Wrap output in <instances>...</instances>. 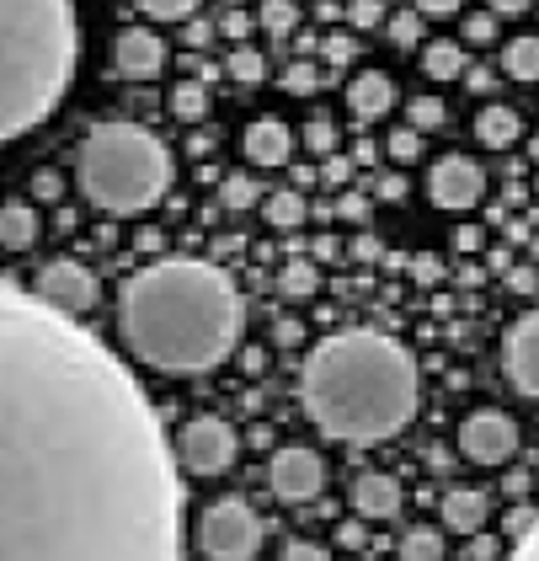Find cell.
Wrapping results in <instances>:
<instances>
[{
    "label": "cell",
    "mask_w": 539,
    "mask_h": 561,
    "mask_svg": "<svg viewBox=\"0 0 539 561\" xmlns=\"http://www.w3.org/2000/svg\"><path fill=\"white\" fill-rule=\"evenodd\" d=\"M150 396L76 316L0 284V561H182Z\"/></svg>",
    "instance_id": "obj_1"
},
{
    "label": "cell",
    "mask_w": 539,
    "mask_h": 561,
    "mask_svg": "<svg viewBox=\"0 0 539 561\" xmlns=\"http://www.w3.org/2000/svg\"><path fill=\"white\" fill-rule=\"evenodd\" d=\"M124 343L161 375H208L219 369L246 327V305L225 267L198 257H167L139 267L118 300Z\"/></svg>",
    "instance_id": "obj_2"
},
{
    "label": "cell",
    "mask_w": 539,
    "mask_h": 561,
    "mask_svg": "<svg viewBox=\"0 0 539 561\" xmlns=\"http://www.w3.org/2000/svg\"><path fill=\"white\" fill-rule=\"evenodd\" d=\"M299 396L321 433H332L342 444H379L416 417L422 375L395 337L347 327L305 353Z\"/></svg>",
    "instance_id": "obj_3"
},
{
    "label": "cell",
    "mask_w": 539,
    "mask_h": 561,
    "mask_svg": "<svg viewBox=\"0 0 539 561\" xmlns=\"http://www.w3.org/2000/svg\"><path fill=\"white\" fill-rule=\"evenodd\" d=\"M76 54L81 27L70 0H0V145L59 107Z\"/></svg>",
    "instance_id": "obj_4"
},
{
    "label": "cell",
    "mask_w": 539,
    "mask_h": 561,
    "mask_svg": "<svg viewBox=\"0 0 539 561\" xmlns=\"http://www.w3.org/2000/svg\"><path fill=\"white\" fill-rule=\"evenodd\" d=\"M81 193L107 209V215H145L167 198L171 187V156L167 145L139 124H102L85 134L76 156Z\"/></svg>",
    "instance_id": "obj_5"
},
{
    "label": "cell",
    "mask_w": 539,
    "mask_h": 561,
    "mask_svg": "<svg viewBox=\"0 0 539 561\" xmlns=\"http://www.w3.org/2000/svg\"><path fill=\"white\" fill-rule=\"evenodd\" d=\"M198 546L208 561H256L262 551V518L241 497H214L198 518Z\"/></svg>",
    "instance_id": "obj_6"
},
{
    "label": "cell",
    "mask_w": 539,
    "mask_h": 561,
    "mask_svg": "<svg viewBox=\"0 0 539 561\" xmlns=\"http://www.w3.org/2000/svg\"><path fill=\"white\" fill-rule=\"evenodd\" d=\"M236 455H241V438L236 428L225 423V417H193L187 428H182V466L193 476H219L236 466Z\"/></svg>",
    "instance_id": "obj_7"
},
{
    "label": "cell",
    "mask_w": 539,
    "mask_h": 561,
    "mask_svg": "<svg viewBox=\"0 0 539 561\" xmlns=\"http://www.w3.org/2000/svg\"><path fill=\"white\" fill-rule=\"evenodd\" d=\"M459 455L475 460V466H507L518 455V423L507 412H470L459 423Z\"/></svg>",
    "instance_id": "obj_8"
},
{
    "label": "cell",
    "mask_w": 539,
    "mask_h": 561,
    "mask_svg": "<svg viewBox=\"0 0 539 561\" xmlns=\"http://www.w3.org/2000/svg\"><path fill=\"white\" fill-rule=\"evenodd\" d=\"M33 295L43 305H54V310H65V316H81V310L96 305V273L76 257H54V262H43Z\"/></svg>",
    "instance_id": "obj_9"
},
{
    "label": "cell",
    "mask_w": 539,
    "mask_h": 561,
    "mask_svg": "<svg viewBox=\"0 0 539 561\" xmlns=\"http://www.w3.org/2000/svg\"><path fill=\"white\" fill-rule=\"evenodd\" d=\"M267 481H273V497L310 503V497H321V486H326V460H321L316 449H305V444H289V449L273 455Z\"/></svg>",
    "instance_id": "obj_10"
},
{
    "label": "cell",
    "mask_w": 539,
    "mask_h": 561,
    "mask_svg": "<svg viewBox=\"0 0 539 561\" xmlns=\"http://www.w3.org/2000/svg\"><path fill=\"white\" fill-rule=\"evenodd\" d=\"M427 198L438 204V209H475L481 198H486V172L470 161V156H444L433 176H427Z\"/></svg>",
    "instance_id": "obj_11"
},
{
    "label": "cell",
    "mask_w": 539,
    "mask_h": 561,
    "mask_svg": "<svg viewBox=\"0 0 539 561\" xmlns=\"http://www.w3.org/2000/svg\"><path fill=\"white\" fill-rule=\"evenodd\" d=\"M502 369L518 396H535L539 401V310L518 316L502 337Z\"/></svg>",
    "instance_id": "obj_12"
},
{
    "label": "cell",
    "mask_w": 539,
    "mask_h": 561,
    "mask_svg": "<svg viewBox=\"0 0 539 561\" xmlns=\"http://www.w3.org/2000/svg\"><path fill=\"white\" fill-rule=\"evenodd\" d=\"M113 59H118V70H124L128 81H150V76L167 70V44L150 27H128V33H118V44H113Z\"/></svg>",
    "instance_id": "obj_13"
},
{
    "label": "cell",
    "mask_w": 539,
    "mask_h": 561,
    "mask_svg": "<svg viewBox=\"0 0 539 561\" xmlns=\"http://www.w3.org/2000/svg\"><path fill=\"white\" fill-rule=\"evenodd\" d=\"M241 145H246V161H251V167H284V161L294 156L289 124H284V118H273V113H267V118H251V124H246V139H241Z\"/></svg>",
    "instance_id": "obj_14"
},
{
    "label": "cell",
    "mask_w": 539,
    "mask_h": 561,
    "mask_svg": "<svg viewBox=\"0 0 539 561\" xmlns=\"http://www.w3.org/2000/svg\"><path fill=\"white\" fill-rule=\"evenodd\" d=\"M347 107H353V118H358V124L385 118V113L395 107V81H390L385 70H364V76H353V87H347Z\"/></svg>",
    "instance_id": "obj_15"
},
{
    "label": "cell",
    "mask_w": 539,
    "mask_h": 561,
    "mask_svg": "<svg viewBox=\"0 0 539 561\" xmlns=\"http://www.w3.org/2000/svg\"><path fill=\"white\" fill-rule=\"evenodd\" d=\"M353 508H358V518H395L401 514V486H395V476L364 471L353 481Z\"/></svg>",
    "instance_id": "obj_16"
},
{
    "label": "cell",
    "mask_w": 539,
    "mask_h": 561,
    "mask_svg": "<svg viewBox=\"0 0 539 561\" xmlns=\"http://www.w3.org/2000/svg\"><path fill=\"white\" fill-rule=\"evenodd\" d=\"M444 529H455V535H475V529H486V518H492V503H486V492H475V486H455L449 497H444Z\"/></svg>",
    "instance_id": "obj_17"
},
{
    "label": "cell",
    "mask_w": 539,
    "mask_h": 561,
    "mask_svg": "<svg viewBox=\"0 0 539 561\" xmlns=\"http://www.w3.org/2000/svg\"><path fill=\"white\" fill-rule=\"evenodd\" d=\"M475 139H481L486 150H513V145L524 139V118H518L513 107H481V113H475Z\"/></svg>",
    "instance_id": "obj_18"
},
{
    "label": "cell",
    "mask_w": 539,
    "mask_h": 561,
    "mask_svg": "<svg viewBox=\"0 0 539 561\" xmlns=\"http://www.w3.org/2000/svg\"><path fill=\"white\" fill-rule=\"evenodd\" d=\"M33 241H38L33 204H0V247H5V252H27Z\"/></svg>",
    "instance_id": "obj_19"
},
{
    "label": "cell",
    "mask_w": 539,
    "mask_h": 561,
    "mask_svg": "<svg viewBox=\"0 0 539 561\" xmlns=\"http://www.w3.org/2000/svg\"><path fill=\"white\" fill-rule=\"evenodd\" d=\"M465 65H470V59H465V48L449 44V38H438V44L422 48V76H427V81H459V76H465Z\"/></svg>",
    "instance_id": "obj_20"
},
{
    "label": "cell",
    "mask_w": 539,
    "mask_h": 561,
    "mask_svg": "<svg viewBox=\"0 0 539 561\" xmlns=\"http://www.w3.org/2000/svg\"><path fill=\"white\" fill-rule=\"evenodd\" d=\"M502 70H507L513 81H539V38L535 33L502 44Z\"/></svg>",
    "instance_id": "obj_21"
},
{
    "label": "cell",
    "mask_w": 539,
    "mask_h": 561,
    "mask_svg": "<svg viewBox=\"0 0 539 561\" xmlns=\"http://www.w3.org/2000/svg\"><path fill=\"white\" fill-rule=\"evenodd\" d=\"M262 215H267L273 230H299V225L310 219V209H305V198H299L294 187H284V193H267V198H262Z\"/></svg>",
    "instance_id": "obj_22"
},
{
    "label": "cell",
    "mask_w": 539,
    "mask_h": 561,
    "mask_svg": "<svg viewBox=\"0 0 539 561\" xmlns=\"http://www.w3.org/2000/svg\"><path fill=\"white\" fill-rule=\"evenodd\" d=\"M225 70H230V81H241V87H262V81H267V54H262V48H230Z\"/></svg>",
    "instance_id": "obj_23"
},
{
    "label": "cell",
    "mask_w": 539,
    "mask_h": 561,
    "mask_svg": "<svg viewBox=\"0 0 539 561\" xmlns=\"http://www.w3.org/2000/svg\"><path fill=\"white\" fill-rule=\"evenodd\" d=\"M171 113H176L182 124H198V118L208 113L204 81H176V87H171Z\"/></svg>",
    "instance_id": "obj_24"
},
{
    "label": "cell",
    "mask_w": 539,
    "mask_h": 561,
    "mask_svg": "<svg viewBox=\"0 0 539 561\" xmlns=\"http://www.w3.org/2000/svg\"><path fill=\"white\" fill-rule=\"evenodd\" d=\"M219 204H225V209H251V204H262V182L246 172H225V182H219Z\"/></svg>",
    "instance_id": "obj_25"
},
{
    "label": "cell",
    "mask_w": 539,
    "mask_h": 561,
    "mask_svg": "<svg viewBox=\"0 0 539 561\" xmlns=\"http://www.w3.org/2000/svg\"><path fill=\"white\" fill-rule=\"evenodd\" d=\"M316 284H321V273H316V262H310V257L284 262V273H278V289H284L289 300H305V295H316Z\"/></svg>",
    "instance_id": "obj_26"
},
{
    "label": "cell",
    "mask_w": 539,
    "mask_h": 561,
    "mask_svg": "<svg viewBox=\"0 0 539 561\" xmlns=\"http://www.w3.org/2000/svg\"><path fill=\"white\" fill-rule=\"evenodd\" d=\"M401 561H444V535L438 529H406L401 535Z\"/></svg>",
    "instance_id": "obj_27"
},
{
    "label": "cell",
    "mask_w": 539,
    "mask_h": 561,
    "mask_svg": "<svg viewBox=\"0 0 539 561\" xmlns=\"http://www.w3.org/2000/svg\"><path fill=\"white\" fill-rule=\"evenodd\" d=\"M256 22H262L273 38H289L294 27H299V5H294V0H262Z\"/></svg>",
    "instance_id": "obj_28"
},
{
    "label": "cell",
    "mask_w": 539,
    "mask_h": 561,
    "mask_svg": "<svg viewBox=\"0 0 539 561\" xmlns=\"http://www.w3.org/2000/svg\"><path fill=\"white\" fill-rule=\"evenodd\" d=\"M385 33H390L395 48H416L422 44V16L416 11H395V16H385Z\"/></svg>",
    "instance_id": "obj_29"
},
{
    "label": "cell",
    "mask_w": 539,
    "mask_h": 561,
    "mask_svg": "<svg viewBox=\"0 0 539 561\" xmlns=\"http://www.w3.org/2000/svg\"><path fill=\"white\" fill-rule=\"evenodd\" d=\"M406 113H412V129H416V134L444 129V124H449V107H444L438 96H416V102L406 107Z\"/></svg>",
    "instance_id": "obj_30"
},
{
    "label": "cell",
    "mask_w": 539,
    "mask_h": 561,
    "mask_svg": "<svg viewBox=\"0 0 539 561\" xmlns=\"http://www.w3.org/2000/svg\"><path fill=\"white\" fill-rule=\"evenodd\" d=\"M385 150H390V161H395V167H412V161H422V134L395 129L390 139H385Z\"/></svg>",
    "instance_id": "obj_31"
},
{
    "label": "cell",
    "mask_w": 539,
    "mask_h": 561,
    "mask_svg": "<svg viewBox=\"0 0 539 561\" xmlns=\"http://www.w3.org/2000/svg\"><path fill=\"white\" fill-rule=\"evenodd\" d=\"M204 0H139V11L145 16H156V22H182V16H193Z\"/></svg>",
    "instance_id": "obj_32"
},
{
    "label": "cell",
    "mask_w": 539,
    "mask_h": 561,
    "mask_svg": "<svg viewBox=\"0 0 539 561\" xmlns=\"http://www.w3.org/2000/svg\"><path fill=\"white\" fill-rule=\"evenodd\" d=\"M305 145H310V156H332L336 150V124L332 118H310V124H305Z\"/></svg>",
    "instance_id": "obj_33"
},
{
    "label": "cell",
    "mask_w": 539,
    "mask_h": 561,
    "mask_svg": "<svg viewBox=\"0 0 539 561\" xmlns=\"http://www.w3.org/2000/svg\"><path fill=\"white\" fill-rule=\"evenodd\" d=\"M497 38V16L492 11H470L465 16V44H492Z\"/></svg>",
    "instance_id": "obj_34"
},
{
    "label": "cell",
    "mask_w": 539,
    "mask_h": 561,
    "mask_svg": "<svg viewBox=\"0 0 539 561\" xmlns=\"http://www.w3.org/2000/svg\"><path fill=\"white\" fill-rule=\"evenodd\" d=\"M347 22H353V33L379 27V22H385V0H353V5H347Z\"/></svg>",
    "instance_id": "obj_35"
},
{
    "label": "cell",
    "mask_w": 539,
    "mask_h": 561,
    "mask_svg": "<svg viewBox=\"0 0 539 561\" xmlns=\"http://www.w3.org/2000/svg\"><path fill=\"white\" fill-rule=\"evenodd\" d=\"M316 87H321L316 65H289V70H284V91H289V96H310Z\"/></svg>",
    "instance_id": "obj_36"
},
{
    "label": "cell",
    "mask_w": 539,
    "mask_h": 561,
    "mask_svg": "<svg viewBox=\"0 0 539 561\" xmlns=\"http://www.w3.org/2000/svg\"><path fill=\"white\" fill-rule=\"evenodd\" d=\"M535 518H539V508H535V503H529V497H518V503H513V514H507V524H502V529H507L513 540H524V535L535 529Z\"/></svg>",
    "instance_id": "obj_37"
},
{
    "label": "cell",
    "mask_w": 539,
    "mask_h": 561,
    "mask_svg": "<svg viewBox=\"0 0 539 561\" xmlns=\"http://www.w3.org/2000/svg\"><path fill=\"white\" fill-rule=\"evenodd\" d=\"M278 561H332V551H326V546H316V540H289Z\"/></svg>",
    "instance_id": "obj_38"
},
{
    "label": "cell",
    "mask_w": 539,
    "mask_h": 561,
    "mask_svg": "<svg viewBox=\"0 0 539 561\" xmlns=\"http://www.w3.org/2000/svg\"><path fill=\"white\" fill-rule=\"evenodd\" d=\"M465 540H470V551H465V561H497V540H492V535H486V529H475V535H465Z\"/></svg>",
    "instance_id": "obj_39"
},
{
    "label": "cell",
    "mask_w": 539,
    "mask_h": 561,
    "mask_svg": "<svg viewBox=\"0 0 539 561\" xmlns=\"http://www.w3.org/2000/svg\"><path fill=\"white\" fill-rule=\"evenodd\" d=\"M321 48H326V59H332V65H347V59L358 54V38H353V33H332Z\"/></svg>",
    "instance_id": "obj_40"
},
{
    "label": "cell",
    "mask_w": 539,
    "mask_h": 561,
    "mask_svg": "<svg viewBox=\"0 0 539 561\" xmlns=\"http://www.w3.org/2000/svg\"><path fill=\"white\" fill-rule=\"evenodd\" d=\"M465 87L475 91V96H486V91H497V76L486 70V65H465V76H459Z\"/></svg>",
    "instance_id": "obj_41"
},
{
    "label": "cell",
    "mask_w": 539,
    "mask_h": 561,
    "mask_svg": "<svg viewBox=\"0 0 539 561\" xmlns=\"http://www.w3.org/2000/svg\"><path fill=\"white\" fill-rule=\"evenodd\" d=\"M219 33L241 44V38H246V33H251V16H246V11H225V16H219Z\"/></svg>",
    "instance_id": "obj_42"
},
{
    "label": "cell",
    "mask_w": 539,
    "mask_h": 561,
    "mask_svg": "<svg viewBox=\"0 0 539 561\" xmlns=\"http://www.w3.org/2000/svg\"><path fill=\"white\" fill-rule=\"evenodd\" d=\"M459 5L465 0H412L416 16H459Z\"/></svg>",
    "instance_id": "obj_43"
},
{
    "label": "cell",
    "mask_w": 539,
    "mask_h": 561,
    "mask_svg": "<svg viewBox=\"0 0 539 561\" xmlns=\"http://www.w3.org/2000/svg\"><path fill=\"white\" fill-rule=\"evenodd\" d=\"M502 492H507L513 503H518V497H529V476H524V471H507V476H502Z\"/></svg>",
    "instance_id": "obj_44"
},
{
    "label": "cell",
    "mask_w": 539,
    "mask_h": 561,
    "mask_svg": "<svg viewBox=\"0 0 539 561\" xmlns=\"http://www.w3.org/2000/svg\"><path fill=\"white\" fill-rule=\"evenodd\" d=\"M513 561H539V518H535V529L518 540V557H513Z\"/></svg>",
    "instance_id": "obj_45"
},
{
    "label": "cell",
    "mask_w": 539,
    "mask_h": 561,
    "mask_svg": "<svg viewBox=\"0 0 539 561\" xmlns=\"http://www.w3.org/2000/svg\"><path fill=\"white\" fill-rule=\"evenodd\" d=\"M486 5H492V16H524L535 0H486Z\"/></svg>",
    "instance_id": "obj_46"
},
{
    "label": "cell",
    "mask_w": 539,
    "mask_h": 561,
    "mask_svg": "<svg viewBox=\"0 0 539 561\" xmlns=\"http://www.w3.org/2000/svg\"><path fill=\"white\" fill-rule=\"evenodd\" d=\"M336 540H342V546H364V524H358V518H342Z\"/></svg>",
    "instance_id": "obj_47"
},
{
    "label": "cell",
    "mask_w": 539,
    "mask_h": 561,
    "mask_svg": "<svg viewBox=\"0 0 539 561\" xmlns=\"http://www.w3.org/2000/svg\"><path fill=\"white\" fill-rule=\"evenodd\" d=\"M336 215H342V219H369V204H364V198H353V193H347V198H342V204H336Z\"/></svg>",
    "instance_id": "obj_48"
},
{
    "label": "cell",
    "mask_w": 539,
    "mask_h": 561,
    "mask_svg": "<svg viewBox=\"0 0 539 561\" xmlns=\"http://www.w3.org/2000/svg\"><path fill=\"white\" fill-rule=\"evenodd\" d=\"M241 369H246V375H262V369H267V347H246V353H241Z\"/></svg>",
    "instance_id": "obj_49"
},
{
    "label": "cell",
    "mask_w": 539,
    "mask_h": 561,
    "mask_svg": "<svg viewBox=\"0 0 539 561\" xmlns=\"http://www.w3.org/2000/svg\"><path fill=\"white\" fill-rule=\"evenodd\" d=\"M33 193H38V198H59V176L38 172V176H33Z\"/></svg>",
    "instance_id": "obj_50"
},
{
    "label": "cell",
    "mask_w": 539,
    "mask_h": 561,
    "mask_svg": "<svg viewBox=\"0 0 539 561\" xmlns=\"http://www.w3.org/2000/svg\"><path fill=\"white\" fill-rule=\"evenodd\" d=\"M379 198H390V204L406 198V176H385V182H379Z\"/></svg>",
    "instance_id": "obj_51"
},
{
    "label": "cell",
    "mask_w": 539,
    "mask_h": 561,
    "mask_svg": "<svg viewBox=\"0 0 539 561\" xmlns=\"http://www.w3.org/2000/svg\"><path fill=\"white\" fill-rule=\"evenodd\" d=\"M347 176H353V161L332 156V161H326V182H347Z\"/></svg>",
    "instance_id": "obj_52"
},
{
    "label": "cell",
    "mask_w": 539,
    "mask_h": 561,
    "mask_svg": "<svg viewBox=\"0 0 539 561\" xmlns=\"http://www.w3.org/2000/svg\"><path fill=\"white\" fill-rule=\"evenodd\" d=\"M412 262H416L412 273L422 278V284H427V278H438V262H433V257H412Z\"/></svg>",
    "instance_id": "obj_53"
},
{
    "label": "cell",
    "mask_w": 539,
    "mask_h": 561,
    "mask_svg": "<svg viewBox=\"0 0 539 561\" xmlns=\"http://www.w3.org/2000/svg\"><path fill=\"white\" fill-rule=\"evenodd\" d=\"M353 252H358V257H379V241H374V236H358V247H353Z\"/></svg>",
    "instance_id": "obj_54"
},
{
    "label": "cell",
    "mask_w": 539,
    "mask_h": 561,
    "mask_svg": "<svg viewBox=\"0 0 539 561\" xmlns=\"http://www.w3.org/2000/svg\"><path fill=\"white\" fill-rule=\"evenodd\" d=\"M187 44H193V48L208 44V27H204V22H193V27H187Z\"/></svg>",
    "instance_id": "obj_55"
},
{
    "label": "cell",
    "mask_w": 539,
    "mask_h": 561,
    "mask_svg": "<svg viewBox=\"0 0 539 561\" xmlns=\"http://www.w3.org/2000/svg\"><path fill=\"white\" fill-rule=\"evenodd\" d=\"M529 156H535V161H539V134H535V139H529Z\"/></svg>",
    "instance_id": "obj_56"
}]
</instances>
